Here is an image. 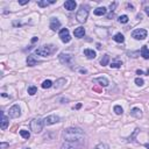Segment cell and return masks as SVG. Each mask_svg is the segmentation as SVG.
<instances>
[{
    "label": "cell",
    "instance_id": "15",
    "mask_svg": "<svg viewBox=\"0 0 149 149\" xmlns=\"http://www.w3.org/2000/svg\"><path fill=\"white\" fill-rule=\"evenodd\" d=\"M84 55L86 56L89 59H93V58H95V56H97L95 51L92 50V49H84Z\"/></svg>",
    "mask_w": 149,
    "mask_h": 149
},
{
    "label": "cell",
    "instance_id": "42",
    "mask_svg": "<svg viewBox=\"0 0 149 149\" xmlns=\"http://www.w3.org/2000/svg\"><path fill=\"white\" fill-rule=\"evenodd\" d=\"M26 149H30V148H26Z\"/></svg>",
    "mask_w": 149,
    "mask_h": 149
},
{
    "label": "cell",
    "instance_id": "36",
    "mask_svg": "<svg viewBox=\"0 0 149 149\" xmlns=\"http://www.w3.org/2000/svg\"><path fill=\"white\" fill-rule=\"evenodd\" d=\"M116 7V3H113V4H111V6H110V8H111V12L112 10H114V8Z\"/></svg>",
    "mask_w": 149,
    "mask_h": 149
},
{
    "label": "cell",
    "instance_id": "23",
    "mask_svg": "<svg viewBox=\"0 0 149 149\" xmlns=\"http://www.w3.org/2000/svg\"><path fill=\"white\" fill-rule=\"evenodd\" d=\"M0 126H1V129H6L7 127H8V118H7L6 115H4V114H3V118H1V125H0Z\"/></svg>",
    "mask_w": 149,
    "mask_h": 149
},
{
    "label": "cell",
    "instance_id": "31",
    "mask_svg": "<svg viewBox=\"0 0 149 149\" xmlns=\"http://www.w3.org/2000/svg\"><path fill=\"white\" fill-rule=\"evenodd\" d=\"M94 149H108V147L106 143H99V144H97L94 147Z\"/></svg>",
    "mask_w": 149,
    "mask_h": 149
},
{
    "label": "cell",
    "instance_id": "33",
    "mask_svg": "<svg viewBox=\"0 0 149 149\" xmlns=\"http://www.w3.org/2000/svg\"><path fill=\"white\" fill-rule=\"evenodd\" d=\"M135 84L137 85V86H142V85L144 84V82H143L142 78H139V77H137V78H135Z\"/></svg>",
    "mask_w": 149,
    "mask_h": 149
},
{
    "label": "cell",
    "instance_id": "9",
    "mask_svg": "<svg viewBox=\"0 0 149 149\" xmlns=\"http://www.w3.org/2000/svg\"><path fill=\"white\" fill-rule=\"evenodd\" d=\"M59 116L55 115V114H51V115H48L43 119V124L44 126H50V125H54V124H57L59 122Z\"/></svg>",
    "mask_w": 149,
    "mask_h": 149
},
{
    "label": "cell",
    "instance_id": "26",
    "mask_svg": "<svg viewBox=\"0 0 149 149\" xmlns=\"http://www.w3.org/2000/svg\"><path fill=\"white\" fill-rule=\"evenodd\" d=\"M51 86H52V82L49 80V79H47V80H44L43 83H42V88L43 89H49Z\"/></svg>",
    "mask_w": 149,
    "mask_h": 149
},
{
    "label": "cell",
    "instance_id": "19",
    "mask_svg": "<svg viewBox=\"0 0 149 149\" xmlns=\"http://www.w3.org/2000/svg\"><path fill=\"white\" fill-rule=\"evenodd\" d=\"M122 65V61L120 59V58H118V57H116L112 63H111V68H113V69H118V68H120Z\"/></svg>",
    "mask_w": 149,
    "mask_h": 149
},
{
    "label": "cell",
    "instance_id": "35",
    "mask_svg": "<svg viewBox=\"0 0 149 149\" xmlns=\"http://www.w3.org/2000/svg\"><path fill=\"white\" fill-rule=\"evenodd\" d=\"M29 3V0H19V4L20 5H26Z\"/></svg>",
    "mask_w": 149,
    "mask_h": 149
},
{
    "label": "cell",
    "instance_id": "7",
    "mask_svg": "<svg viewBox=\"0 0 149 149\" xmlns=\"http://www.w3.org/2000/svg\"><path fill=\"white\" fill-rule=\"evenodd\" d=\"M147 30L146 29H142V28H140V29H135L133 33H132V37H134L135 40H144L146 37H147Z\"/></svg>",
    "mask_w": 149,
    "mask_h": 149
},
{
    "label": "cell",
    "instance_id": "22",
    "mask_svg": "<svg viewBox=\"0 0 149 149\" xmlns=\"http://www.w3.org/2000/svg\"><path fill=\"white\" fill-rule=\"evenodd\" d=\"M113 40H114L115 42H118V43H122V42L125 41V37H124V35H122L121 33H118V34H115V35L113 36Z\"/></svg>",
    "mask_w": 149,
    "mask_h": 149
},
{
    "label": "cell",
    "instance_id": "30",
    "mask_svg": "<svg viewBox=\"0 0 149 149\" xmlns=\"http://www.w3.org/2000/svg\"><path fill=\"white\" fill-rule=\"evenodd\" d=\"M114 112H115V114H118V115H120V114H122V112H124V110H122V107L121 106H119V105H116V106H114Z\"/></svg>",
    "mask_w": 149,
    "mask_h": 149
},
{
    "label": "cell",
    "instance_id": "25",
    "mask_svg": "<svg viewBox=\"0 0 149 149\" xmlns=\"http://www.w3.org/2000/svg\"><path fill=\"white\" fill-rule=\"evenodd\" d=\"M20 135L22 136L24 139H29V137H30V133L28 131H26V129H21L20 131Z\"/></svg>",
    "mask_w": 149,
    "mask_h": 149
},
{
    "label": "cell",
    "instance_id": "32",
    "mask_svg": "<svg viewBox=\"0 0 149 149\" xmlns=\"http://www.w3.org/2000/svg\"><path fill=\"white\" fill-rule=\"evenodd\" d=\"M137 133H139V128H136V129L134 131V133H133V135H131V136H129V139H128V140H127V141H128V142H132V141H134V139H135V135H136Z\"/></svg>",
    "mask_w": 149,
    "mask_h": 149
},
{
    "label": "cell",
    "instance_id": "28",
    "mask_svg": "<svg viewBox=\"0 0 149 149\" xmlns=\"http://www.w3.org/2000/svg\"><path fill=\"white\" fill-rule=\"evenodd\" d=\"M128 16H127V15H121V16H119V19H118V21H119V22L120 24H127V22H128Z\"/></svg>",
    "mask_w": 149,
    "mask_h": 149
},
{
    "label": "cell",
    "instance_id": "38",
    "mask_svg": "<svg viewBox=\"0 0 149 149\" xmlns=\"http://www.w3.org/2000/svg\"><path fill=\"white\" fill-rule=\"evenodd\" d=\"M136 73H137V74H142V73H143V71H142V70H137V71H136Z\"/></svg>",
    "mask_w": 149,
    "mask_h": 149
},
{
    "label": "cell",
    "instance_id": "34",
    "mask_svg": "<svg viewBox=\"0 0 149 149\" xmlns=\"http://www.w3.org/2000/svg\"><path fill=\"white\" fill-rule=\"evenodd\" d=\"M9 144L8 143H6V142H1L0 143V149H5V148H7Z\"/></svg>",
    "mask_w": 149,
    "mask_h": 149
},
{
    "label": "cell",
    "instance_id": "4",
    "mask_svg": "<svg viewBox=\"0 0 149 149\" xmlns=\"http://www.w3.org/2000/svg\"><path fill=\"white\" fill-rule=\"evenodd\" d=\"M43 120L40 119V118H35L30 121V129L33 131L34 133H40L42 129H43Z\"/></svg>",
    "mask_w": 149,
    "mask_h": 149
},
{
    "label": "cell",
    "instance_id": "40",
    "mask_svg": "<svg viewBox=\"0 0 149 149\" xmlns=\"http://www.w3.org/2000/svg\"><path fill=\"white\" fill-rule=\"evenodd\" d=\"M37 40H39V39H37V37H34V39H33V40H31V42H33V43H34V42H36V41H37Z\"/></svg>",
    "mask_w": 149,
    "mask_h": 149
},
{
    "label": "cell",
    "instance_id": "24",
    "mask_svg": "<svg viewBox=\"0 0 149 149\" xmlns=\"http://www.w3.org/2000/svg\"><path fill=\"white\" fill-rule=\"evenodd\" d=\"M108 62H110V56L106 54V55H104L103 56V58L100 59V64L103 65V67H105V65H107L108 64Z\"/></svg>",
    "mask_w": 149,
    "mask_h": 149
},
{
    "label": "cell",
    "instance_id": "29",
    "mask_svg": "<svg viewBox=\"0 0 149 149\" xmlns=\"http://www.w3.org/2000/svg\"><path fill=\"white\" fill-rule=\"evenodd\" d=\"M36 92H37V89H36V86H34V85H31V86L28 88V93L30 95H34Z\"/></svg>",
    "mask_w": 149,
    "mask_h": 149
},
{
    "label": "cell",
    "instance_id": "16",
    "mask_svg": "<svg viewBox=\"0 0 149 149\" xmlns=\"http://www.w3.org/2000/svg\"><path fill=\"white\" fill-rule=\"evenodd\" d=\"M36 63H37V58L34 55H29L27 57V64H28V67H34Z\"/></svg>",
    "mask_w": 149,
    "mask_h": 149
},
{
    "label": "cell",
    "instance_id": "11",
    "mask_svg": "<svg viewBox=\"0 0 149 149\" xmlns=\"http://www.w3.org/2000/svg\"><path fill=\"white\" fill-rule=\"evenodd\" d=\"M50 28H51V30H58L61 28V21L56 18H51L50 19Z\"/></svg>",
    "mask_w": 149,
    "mask_h": 149
},
{
    "label": "cell",
    "instance_id": "8",
    "mask_svg": "<svg viewBox=\"0 0 149 149\" xmlns=\"http://www.w3.org/2000/svg\"><path fill=\"white\" fill-rule=\"evenodd\" d=\"M8 115H9V118H19V116L21 115V108H20V106L19 105H13L12 107H10L8 110Z\"/></svg>",
    "mask_w": 149,
    "mask_h": 149
},
{
    "label": "cell",
    "instance_id": "10",
    "mask_svg": "<svg viewBox=\"0 0 149 149\" xmlns=\"http://www.w3.org/2000/svg\"><path fill=\"white\" fill-rule=\"evenodd\" d=\"M59 37H61V41L63 43H69L71 41V36H70V33H69V29L67 28H63L59 30Z\"/></svg>",
    "mask_w": 149,
    "mask_h": 149
},
{
    "label": "cell",
    "instance_id": "37",
    "mask_svg": "<svg viewBox=\"0 0 149 149\" xmlns=\"http://www.w3.org/2000/svg\"><path fill=\"white\" fill-rule=\"evenodd\" d=\"M144 10H146V13H147V15L149 16V6H148V7H146V9H144Z\"/></svg>",
    "mask_w": 149,
    "mask_h": 149
},
{
    "label": "cell",
    "instance_id": "12",
    "mask_svg": "<svg viewBox=\"0 0 149 149\" xmlns=\"http://www.w3.org/2000/svg\"><path fill=\"white\" fill-rule=\"evenodd\" d=\"M73 35L76 36V37H78V39L84 37V35H85V29H84V27H78V28H76V29L73 30Z\"/></svg>",
    "mask_w": 149,
    "mask_h": 149
},
{
    "label": "cell",
    "instance_id": "13",
    "mask_svg": "<svg viewBox=\"0 0 149 149\" xmlns=\"http://www.w3.org/2000/svg\"><path fill=\"white\" fill-rule=\"evenodd\" d=\"M131 115L134 116V118H136V119H140V118H142V111L140 108H137V107H134V108L131 110Z\"/></svg>",
    "mask_w": 149,
    "mask_h": 149
},
{
    "label": "cell",
    "instance_id": "3",
    "mask_svg": "<svg viewBox=\"0 0 149 149\" xmlns=\"http://www.w3.org/2000/svg\"><path fill=\"white\" fill-rule=\"evenodd\" d=\"M88 16H89V7H88V6L82 5L80 8L78 9L77 14H76V19H77V21H78L79 24H84L85 21H86Z\"/></svg>",
    "mask_w": 149,
    "mask_h": 149
},
{
    "label": "cell",
    "instance_id": "27",
    "mask_svg": "<svg viewBox=\"0 0 149 149\" xmlns=\"http://www.w3.org/2000/svg\"><path fill=\"white\" fill-rule=\"evenodd\" d=\"M67 83V79H64V78H61V79H58L57 82H56V84H55V88H61V86H63Z\"/></svg>",
    "mask_w": 149,
    "mask_h": 149
},
{
    "label": "cell",
    "instance_id": "14",
    "mask_svg": "<svg viewBox=\"0 0 149 149\" xmlns=\"http://www.w3.org/2000/svg\"><path fill=\"white\" fill-rule=\"evenodd\" d=\"M76 6H77V3L73 1V0H68V1L64 3V7L68 10H73L74 8H76Z\"/></svg>",
    "mask_w": 149,
    "mask_h": 149
},
{
    "label": "cell",
    "instance_id": "6",
    "mask_svg": "<svg viewBox=\"0 0 149 149\" xmlns=\"http://www.w3.org/2000/svg\"><path fill=\"white\" fill-rule=\"evenodd\" d=\"M58 58H59V62L62 63V64H65V65H69V67L72 65V56L70 54L62 52V54L58 56Z\"/></svg>",
    "mask_w": 149,
    "mask_h": 149
},
{
    "label": "cell",
    "instance_id": "1",
    "mask_svg": "<svg viewBox=\"0 0 149 149\" xmlns=\"http://www.w3.org/2000/svg\"><path fill=\"white\" fill-rule=\"evenodd\" d=\"M63 140L64 141H74V142H85V133L78 127H69L63 131Z\"/></svg>",
    "mask_w": 149,
    "mask_h": 149
},
{
    "label": "cell",
    "instance_id": "18",
    "mask_svg": "<svg viewBox=\"0 0 149 149\" xmlns=\"http://www.w3.org/2000/svg\"><path fill=\"white\" fill-rule=\"evenodd\" d=\"M106 12H107V9H106L105 7H98L94 9V15H98V16H103L106 14Z\"/></svg>",
    "mask_w": 149,
    "mask_h": 149
},
{
    "label": "cell",
    "instance_id": "17",
    "mask_svg": "<svg viewBox=\"0 0 149 149\" xmlns=\"http://www.w3.org/2000/svg\"><path fill=\"white\" fill-rule=\"evenodd\" d=\"M94 82L99 83L100 86H107V85L110 84V83H108V79H107V78H105V77H98V78H95V79H94Z\"/></svg>",
    "mask_w": 149,
    "mask_h": 149
},
{
    "label": "cell",
    "instance_id": "41",
    "mask_svg": "<svg viewBox=\"0 0 149 149\" xmlns=\"http://www.w3.org/2000/svg\"><path fill=\"white\" fill-rule=\"evenodd\" d=\"M144 147H146L147 149H149V143H144Z\"/></svg>",
    "mask_w": 149,
    "mask_h": 149
},
{
    "label": "cell",
    "instance_id": "21",
    "mask_svg": "<svg viewBox=\"0 0 149 149\" xmlns=\"http://www.w3.org/2000/svg\"><path fill=\"white\" fill-rule=\"evenodd\" d=\"M55 4V0H50V1H47V0H41V1H37V5L40 7H47L49 5Z\"/></svg>",
    "mask_w": 149,
    "mask_h": 149
},
{
    "label": "cell",
    "instance_id": "2",
    "mask_svg": "<svg viewBox=\"0 0 149 149\" xmlns=\"http://www.w3.org/2000/svg\"><path fill=\"white\" fill-rule=\"evenodd\" d=\"M55 50H56V47H54L52 44H47V46H42V47L37 48V49L35 50V52H36V55H39V56L46 57V56L51 55Z\"/></svg>",
    "mask_w": 149,
    "mask_h": 149
},
{
    "label": "cell",
    "instance_id": "5",
    "mask_svg": "<svg viewBox=\"0 0 149 149\" xmlns=\"http://www.w3.org/2000/svg\"><path fill=\"white\" fill-rule=\"evenodd\" d=\"M84 143L74 141H64L62 144V149H82Z\"/></svg>",
    "mask_w": 149,
    "mask_h": 149
},
{
    "label": "cell",
    "instance_id": "39",
    "mask_svg": "<svg viewBox=\"0 0 149 149\" xmlns=\"http://www.w3.org/2000/svg\"><path fill=\"white\" fill-rule=\"evenodd\" d=\"M93 90L97 91V92H100V89H99V88H93Z\"/></svg>",
    "mask_w": 149,
    "mask_h": 149
},
{
    "label": "cell",
    "instance_id": "20",
    "mask_svg": "<svg viewBox=\"0 0 149 149\" xmlns=\"http://www.w3.org/2000/svg\"><path fill=\"white\" fill-rule=\"evenodd\" d=\"M141 56L144 59H149V49L147 48V46H143L141 48Z\"/></svg>",
    "mask_w": 149,
    "mask_h": 149
}]
</instances>
